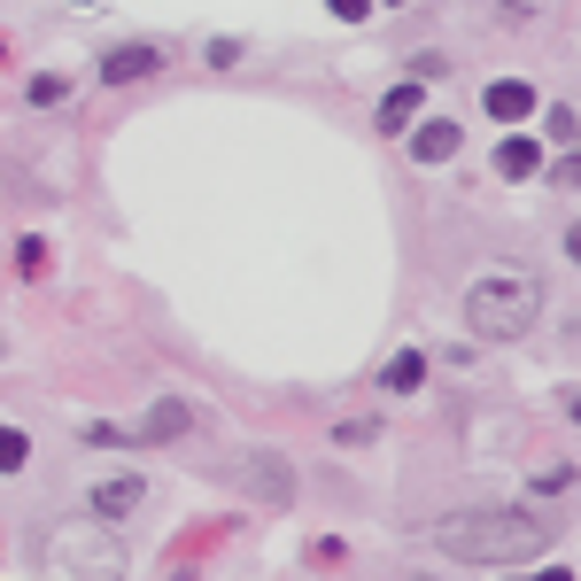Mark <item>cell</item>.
Segmentation results:
<instances>
[{
	"label": "cell",
	"instance_id": "6da1fadb",
	"mask_svg": "<svg viewBox=\"0 0 581 581\" xmlns=\"http://www.w3.org/2000/svg\"><path fill=\"white\" fill-rule=\"evenodd\" d=\"M427 535H435V550L473 558V566H505V558H543L550 550V520L520 512V505H473V512L435 520Z\"/></svg>",
	"mask_w": 581,
	"mask_h": 581
},
{
	"label": "cell",
	"instance_id": "7a4b0ae2",
	"mask_svg": "<svg viewBox=\"0 0 581 581\" xmlns=\"http://www.w3.org/2000/svg\"><path fill=\"white\" fill-rule=\"evenodd\" d=\"M543 318V280L535 272H481L465 287V325L481 342H520Z\"/></svg>",
	"mask_w": 581,
	"mask_h": 581
},
{
	"label": "cell",
	"instance_id": "3957f363",
	"mask_svg": "<svg viewBox=\"0 0 581 581\" xmlns=\"http://www.w3.org/2000/svg\"><path fill=\"white\" fill-rule=\"evenodd\" d=\"M47 581H124V543L102 520H62L47 535Z\"/></svg>",
	"mask_w": 581,
	"mask_h": 581
},
{
	"label": "cell",
	"instance_id": "277c9868",
	"mask_svg": "<svg viewBox=\"0 0 581 581\" xmlns=\"http://www.w3.org/2000/svg\"><path fill=\"white\" fill-rule=\"evenodd\" d=\"M233 481L257 496V505H272V512H280V505H295V465H287V458H272V450H240V458H233Z\"/></svg>",
	"mask_w": 581,
	"mask_h": 581
},
{
	"label": "cell",
	"instance_id": "5b68a950",
	"mask_svg": "<svg viewBox=\"0 0 581 581\" xmlns=\"http://www.w3.org/2000/svg\"><path fill=\"white\" fill-rule=\"evenodd\" d=\"M194 427H202V411H194L187 395H155L147 419H140V442H179V435H194Z\"/></svg>",
	"mask_w": 581,
	"mask_h": 581
},
{
	"label": "cell",
	"instance_id": "8992f818",
	"mask_svg": "<svg viewBox=\"0 0 581 581\" xmlns=\"http://www.w3.org/2000/svg\"><path fill=\"white\" fill-rule=\"evenodd\" d=\"M458 140H465V124H458V117H427L419 132H411V163H450V155H458Z\"/></svg>",
	"mask_w": 581,
	"mask_h": 581
},
{
	"label": "cell",
	"instance_id": "52a82bcc",
	"mask_svg": "<svg viewBox=\"0 0 581 581\" xmlns=\"http://www.w3.org/2000/svg\"><path fill=\"white\" fill-rule=\"evenodd\" d=\"M481 109L496 124H520V117H535V86H527V78H496V86L481 94Z\"/></svg>",
	"mask_w": 581,
	"mask_h": 581
},
{
	"label": "cell",
	"instance_id": "ba28073f",
	"mask_svg": "<svg viewBox=\"0 0 581 581\" xmlns=\"http://www.w3.org/2000/svg\"><path fill=\"white\" fill-rule=\"evenodd\" d=\"M155 62H163V55H155L147 39H124V47L102 55V78H109V86H132V78H155Z\"/></svg>",
	"mask_w": 581,
	"mask_h": 581
},
{
	"label": "cell",
	"instance_id": "9c48e42d",
	"mask_svg": "<svg viewBox=\"0 0 581 581\" xmlns=\"http://www.w3.org/2000/svg\"><path fill=\"white\" fill-rule=\"evenodd\" d=\"M419 86H427V78H403V86H388V102H380V132H403L411 117H419Z\"/></svg>",
	"mask_w": 581,
	"mask_h": 581
},
{
	"label": "cell",
	"instance_id": "30bf717a",
	"mask_svg": "<svg viewBox=\"0 0 581 581\" xmlns=\"http://www.w3.org/2000/svg\"><path fill=\"white\" fill-rule=\"evenodd\" d=\"M140 496H147V488H140V481H124V473H117V481H102V488H94V520H124Z\"/></svg>",
	"mask_w": 581,
	"mask_h": 581
},
{
	"label": "cell",
	"instance_id": "8fae6325",
	"mask_svg": "<svg viewBox=\"0 0 581 581\" xmlns=\"http://www.w3.org/2000/svg\"><path fill=\"white\" fill-rule=\"evenodd\" d=\"M419 380H427V357H419V349H395V357L380 365V388H388V395H411Z\"/></svg>",
	"mask_w": 581,
	"mask_h": 581
},
{
	"label": "cell",
	"instance_id": "7c38bea8",
	"mask_svg": "<svg viewBox=\"0 0 581 581\" xmlns=\"http://www.w3.org/2000/svg\"><path fill=\"white\" fill-rule=\"evenodd\" d=\"M496 171H505V179H535V171H543V147H535V140H520V132H512V140H505V147H496Z\"/></svg>",
	"mask_w": 581,
	"mask_h": 581
},
{
	"label": "cell",
	"instance_id": "4fadbf2b",
	"mask_svg": "<svg viewBox=\"0 0 581 581\" xmlns=\"http://www.w3.org/2000/svg\"><path fill=\"white\" fill-rule=\"evenodd\" d=\"M24 458H32V442H24V435H16V427H0V473H16V465H24Z\"/></svg>",
	"mask_w": 581,
	"mask_h": 581
},
{
	"label": "cell",
	"instance_id": "5bb4252c",
	"mask_svg": "<svg viewBox=\"0 0 581 581\" xmlns=\"http://www.w3.org/2000/svg\"><path fill=\"white\" fill-rule=\"evenodd\" d=\"M16 272H24V280L47 272V240H24V248H16Z\"/></svg>",
	"mask_w": 581,
	"mask_h": 581
},
{
	"label": "cell",
	"instance_id": "9a60e30c",
	"mask_svg": "<svg viewBox=\"0 0 581 581\" xmlns=\"http://www.w3.org/2000/svg\"><path fill=\"white\" fill-rule=\"evenodd\" d=\"M86 442H94V450H124V442H140V435H124V427L102 419V427H86Z\"/></svg>",
	"mask_w": 581,
	"mask_h": 581
},
{
	"label": "cell",
	"instance_id": "2e32d148",
	"mask_svg": "<svg viewBox=\"0 0 581 581\" xmlns=\"http://www.w3.org/2000/svg\"><path fill=\"white\" fill-rule=\"evenodd\" d=\"M372 435H380L372 419H342V427H334V442H349V450H357V442H372Z\"/></svg>",
	"mask_w": 581,
	"mask_h": 581
},
{
	"label": "cell",
	"instance_id": "e0dca14e",
	"mask_svg": "<svg viewBox=\"0 0 581 581\" xmlns=\"http://www.w3.org/2000/svg\"><path fill=\"white\" fill-rule=\"evenodd\" d=\"M62 94H70V78H55V70H47V78H32V102H62Z\"/></svg>",
	"mask_w": 581,
	"mask_h": 581
},
{
	"label": "cell",
	"instance_id": "ac0fdd59",
	"mask_svg": "<svg viewBox=\"0 0 581 581\" xmlns=\"http://www.w3.org/2000/svg\"><path fill=\"white\" fill-rule=\"evenodd\" d=\"M550 140H581V117L573 109H550Z\"/></svg>",
	"mask_w": 581,
	"mask_h": 581
},
{
	"label": "cell",
	"instance_id": "d6986e66",
	"mask_svg": "<svg viewBox=\"0 0 581 581\" xmlns=\"http://www.w3.org/2000/svg\"><path fill=\"white\" fill-rule=\"evenodd\" d=\"M550 187H581V155H566V163H550Z\"/></svg>",
	"mask_w": 581,
	"mask_h": 581
},
{
	"label": "cell",
	"instance_id": "ffe728a7",
	"mask_svg": "<svg viewBox=\"0 0 581 581\" xmlns=\"http://www.w3.org/2000/svg\"><path fill=\"white\" fill-rule=\"evenodd\" d=\"M365 9H372V0H334V16H342V24H365Z\"/></svg>",
	"mask_w": 581,
	"mask_h": 581
},
{
	"label": "cell",
	"instance_id": "44dd1931",
	"mask_svg": "<svg viewBox=\"0 0 581 581\" xmlns=\"http://www.w3.org/2000/svg\"><path fill=\"white\" fill-rule=\"evenodd\" d=\"M566 257H573V264H581V225H573V233H566Z\"/></svg>",
	"mask_w": 581,
	"mask_h": 581
},
{
	"label": "cell",
	"instance_id": "7402d4cb",
	"mask_svg": "<svg viewBox=\"0 0 581 581\" xmlns=\"http://www.w3.org/2000/svg\"><path fill=\"white\" fill-rule=\"evenodd\" d=\"M535 581H573V573H566V566H543V573H535Z\"/></svg>",
	"mask_w": 581,
	"mask_h": 581
},
{
	"label": "cell",
	"instance_id": "603a6c76",
	"mask_svg": "<svg viewBox=\"0 0 581 581\" xmlns=\"http://www.w3.org/2000/svg\"><path fill=\"white\" fill-rule=\"evenodd\" d=\"M566 411H573V419H581V395H566Z\"/></svg>",
	"mask_w": 581,
	"mask_h": 581
},
{
	"label": "cell",
	"instance_id": "cb8c5ba5",
	"mask_svg": "<svg viewBox=\"0 0 581 581\" xmlns=\"http://www.w3.org/2000/svg\"><path fill=\"white\" fill-rule=\"evenodd\" d=\"M395 9H403V0H395Z\"/></svg>",
	"mask_w": 581,
	"mask_h": 581
}]
</instances>
